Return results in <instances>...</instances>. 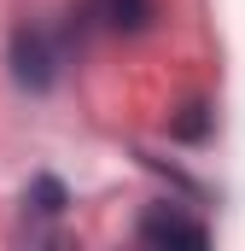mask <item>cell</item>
Masks as SVG:
<instances>
[{
  "instance_id": "cell-4",
  "label": "cell",
  "mask_w": 245,
  "mask_h": 251,
  "mask_svg": "<svg viewBox=\"0 0 245 251\" xmlns=\"http://www.w3.org/2000/svg\"><path fill=\"white\" fill-rule=\"evenodd\" d=\"M94 12H99L111 29H122V35H140V29L152 24V0H94Z\"/></svg>"
},
{
  "instance_id": "cell-2",
  "label": "cell",
  "mask_w": 245,
  "mask_h": 251,
  "mask_svg": "<svg viewBox=\"0 0 245 251\" xmlns=\"http://www.w3.org/2000/svg\"><path fill=\"white\" fill-rule=\"evenodd\" d=\"M140 246H164V251H204L210 246V228L181 216L175 204H152L140 216Z\"/></svg>"
},
{
  "instance_id": "cell-3",
  "label": "cell",
  "mask_w": 245,
  "mask_h": 251,
  "mask_svg": "<svg viewBox=\"0 0 245 251\" xmlns=\"http://www.w3.org/2000/svg\"><path fill=\"white\" fill-rule=\"evenodd\" d=\"M210 128H216L210 100H187L181 111L170 117V140H181V146H204V140H210Z\"/></svg>"
},
{
  "instance_id": "cell-1",
  "label": "cell",
  "mask_w": 245,
  "mask_h": 251,
  "mask_svg": "<svg viewBox=\"0 0 245 251\" xmlns=\"http://www.w3.org/2000/svg\"><path fill=\"white\" fill-rule=\"evenodd\" d=\"M6 64H12V82L24 94H47L64 70V47L41 29V24H18L6 35Z\"/></svg>"
},
{
  "instance_id": "cell-5",
  "label": "cell",
  "mask_w": 245,
  "mask_h": 251,
  "mask_svg": "<svg viewBox=\"0 0 245 251\" xmlns=\"http://www.w3.org/2000/svg\"><path fill=\"white\" fill-rule=\"evenodd\" d=\"M24 204H29L35 216H64V210H70V193H64L59 176H35L29 193H24Z\"/></svg>"
}]
</instances>
